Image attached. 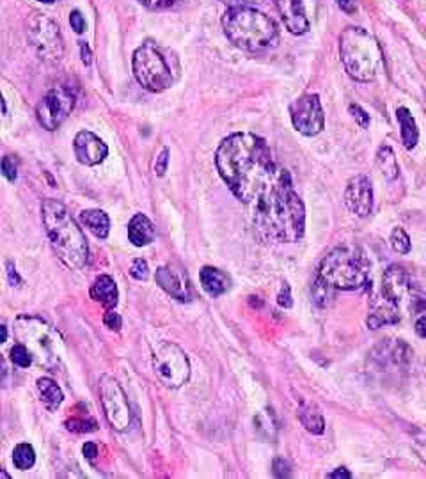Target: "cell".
Returning <instances> with one entry per match:
<instances>
[{
    "instance_id": "1",
    "label": "cell",
    "mask_w": 426,
    "mask_h": 479,
    "mask_svg": "<svg viewBox=\"0 0 426 479\" xmlns=\"http://www.w3.org/2000/svg\"><path fill=\"white\" fill-rule=\"evenodd\" d=\"M215 165L231 194L249 210L261 238L272 243L302 238L305 206L267 140L254 133H233L218 146Z\"/></svg>"
},
{
    "instance_id": "2",
    "label": "cell",
    "mask_w": 426,
    "mask_h": 479,
    "mask_svg": "<svg viewBox=\"0 0 426 479\" xmlns=\"http://www.w3.org/2000/svg\"><path fill=\"white\" fill-rule=\"evenodd\" d=\"M41 220L50 243L64 267L71 270L86 267L89 245L82 230L71 219L66 206L56 199H46L41 205Z\"/></svg>"
},
{
    "instance_id": "3",
    "label": "cell",
    "mask_w": 426,
    "mask_h": 479,
    "mask_svg": "<svg viewBox=\"0 0 426 479\" xmlns=\"http://www.w3.org/2000/svg\"><path fill=\"white\" fill-rule=\"evenodd\" d=\"M222 27L229 41L249 52L265 48L278 38L275 21L253 6L228 7L222 16Z\"/></svg>"
},
{
    "instance_id": "4",
    "label": "cell",
    "mask_w": 426,
    "mask_h": 479,
    "mask_svg": "<svg viewBox=\"0 0 426 479\" xmlns=\"http://www.w3.org/2000/svg\"><path fill=\"white\" fill-rule=\"evenodd\" d=\"M340 56L347 73L357 82H373L384 63L378 41L360 27H348L341 32Z\"/></svg>"
},
{
    "instance_id": "5",
    "label": "cell",
    "mask_w": 426,
    "mask_h": 479,
    "mask_svg": "<svg viewBox=\"0 0 426 479\" xmlns=\"http://www.w3.org/2000/svg\"><path fill=\"white\" fill-rule=\"evenodd\" d=\"M14 336L32 355V361L49 371H57L63 364L64 343L61 334L41 318L20 316L14 321Z\"/></svg>"
},
{
    "instance_id": "6",
    "label": "cell",
    "mask_w": 426,
    "mask_h": 479,
    "mask_svg": "<svg viewBox=\"0 0 426 479\" xmlns=\"http://www.w3.org/2000/svg\"><path fill=\"white\" fill-rule=\"evenodd\" d=\"M318 277L333 289H359L370 281V261L357 247H338L320 263Z\"/></svg>"
},
{
    "instance_id": "7",
    "label": "cell",
    "mask_w": 426,
    "mask_h": 479,
    "mask_svg": "<svg viewBox=\"0 0 426 479\" xmlns=\"http://www.w3.org/2000/svg\"><path fill=\"white\" fill-rule=\"evenodd\" d=\"M133 75L137 82L149 93H162L169 89L176 80V73L171 68L169 59L155 43H144L133 53Z\"/></svg>"
},
{
    "instance_id": "8",
    "label": "cell",
    "mask_w": 426,
    "mask_h": 479,
    "mask_svg": "<svg viewBox=\"0 0 426 479\" xmlns=\"http://www.w3.org/2000/svg\"><path fill=\"white\" fill-rule=\"evenodd\" d=\"M153 369L160 382L169 389L185 386L191 378V362L178 344L163 341L153 351Z\"/></svg>"
},
{
    "instance_id": "9",
    "label": "cell",
    "mask_w": 426,
    "mask_h": 479,
    "mask_svg": "<svg viewBox=\"0 0 426 479\" xmlns=\"http://www.w3.org/2000/svg\"><path fill=\"white\" fill-rule=\"evenodd\" d=\"M29 39L39 56L46 61H59L64 56V41L59 25L41 13L29 18Z\"/></svg>"
},
{
    "instance_id": "10",
    "label": "cell",
    "mask_w": 426,
    "mask_h": 479,
    "mask_svg": "<svg viewBox=\"0 0 426 479\" xmlns=\"http://www.w3.org/2000/svg\"><path fill=\"white\" fill-rule=\"evenodd\" d=\"M75 107V93L66 86H54L36 107L38 123L49 132L59 128Z\"/></svg>"
},
{
    "instance_id": "11",
    "label": "cell",
    "mask_w": 426,
    "mask_h": 479,
    "mask_svg": "<svg viewBox=\"0 0 426 479\" xmlns=\"http://www.w3.org/2000/svg\"><path fill=\"white\" fill-rule=\"evenodd\" d=\"M98 387H100V399L108 424L114 430L125 431L130 426L132 413H130L128 399H126L121 383L114 376L103 375L100 378V386Z\"/></svg>"
},
{
    "instance_id": "12",
    "label": "cell",
    "mask_w": 426,
    "mask_h": 479,
    "mask_svg": "<svg viewBox=\"0 0 426 479\" xmlns=\"http://www.w3.org/2000/svg\"><path fill=\"white\" fill-rule=\"evenodd\" d=\"M290 115L293 128L305 137L318 135L325 126L322 101L318 94L305 93L290 105Z\"/></svg>"
},
{
    "instance_id": "13",
    "label": "cell",
    "mask_w": 426,
    "mask_h": 479,
    "mask_svg": "<svg viewBox=\"0 0 426 479\" xmlns=\"http://www.w3.org/2000/svg\"><path fill=\"white\" fill-rule=\"evenodd\" d=\"M156 284L163 289L169 297H173L174 300H180V302H188L192 297V288L191 281H188V275L180 264L171 263L166 267H160L156 270Z\"/></svg>"
},
{
    "instance_id": "14",
    "label": "cell",
    "mask_w": 426,
    "mask_h": 479,
    "mask_svg": "<svg viewBox=\"0 0 426 479\" xmlns=\"http://www.w3.org/2000/svg\"><path fill=\"white\" fill-rule=\"evenodd\" d=\"M378 292L384 293L385 297L392 299L395 302H398L400 306H402L405 300L410 306V300H412V297L416 295L412 289V282H410V275L407 274L405 268L400 267V264H391V267L384 272V277H382V284Z\"/></svg>"
},
{
    "instance_id": "15",
    "label": "cell",
    "mask_w": 426,
    "mask_h": 479,
    "mask_svg": "<svg viewBox=\"0 0 426 479\" xmlns=\"http://www.w3.org/2000/svg\"><path fill=\"white\" fill-rule=\"evenodd\" d=\"M345 206L357 217H367L373 210V188L366 176H355L345 190Z\"/></svg>"
},
{
    "instance_id": "16",
    "label": "cell",
    "mask_w": 426,
    "mask_h": 479,
    "mask_svg": "<svg viewBox=\"0 0 426 479\" xmlns=\"http://www.w3.org/2000/svg\"><path fill=\"white\" fill-rule=\"evenodd\" d=\"M73 150H75V157L82 165L93 167L103 162L108 155V148L100 137L94 135L93 132H82L76 133L75 140H73Z\"/></svg>"
},
{
    "instance_id": "17",
    "label": "cell",
    "mask_w": 426,
    "mask_h": 479,
    "mask_svg": "<svg viewBox=\"0 0 426 479\" xmlns=\"http://www.w3.org/2000/svg\"><path fill=\"white\" fill-rule=\"evenodd\" d=\"M281 20L291 34H305L311 27L308 0H275Z\"/></svg>"
},
{
    "instance_id": "18",
    "label": "cell",
    "mask_w": 426,
    "mask_h": 479,
    "mask_svg": "<svg viewBox=\"0 0 426 479\" xmlns=\"http://www.w3.org/2000/svg\"><path fill=\"white\" fill-rule=\"evenodd\" d=\"M402 318L400 304L385 297L384 293L377 292L370 300V314H367V326L370 329H380L384 325H395Z\"/></svg>"
},
{
    "instance_id": "19",
    "label": "cell",
    "mask_w": 426,
    "mask_h": 479,
    "mask_svg": "<svg viewBox=\"0 0 426 479\" xmlns=\"http://www.w3.org/2000/svg\"><path fill=\"white\" fill-rule=\"evenodd\" d=\"M89 295L91 299L100 302L105 309H114L118 306V286H116V281L111 275H100V277L94 279Z\"/></svg>"
},
{
    "instance_id": "20",
    "label": "cell",
    "mask_w": 426,
    "mask_h": 479,
    "mask_svg": "<svg viewBox=\"0 0 426 479\" xmlns=\"http://www.w3.org/2000/svg\"><path fill=\"white\" fill-rule=\"evenodd\" d=\"M199 281H201L203 289L210 297H220L231 288V279L228 274L215 267H203L199 272Z\"/></svg>"
},
{
    "instance_id": "21",
    "label": "cell",
    "mask_w": 426,
    "mask_h": 479,
    "mask_svg": "<svg viewBox=\"0 0 426 479\" xmlns=\"http://www.w3.org/2000/svg\"><path fill=\"white\" fill-rule=\"evenodd\" d=\"M128 240L136 247H146L155 240V226L142 213H136L128 222Z\"/></svg>"
},
{
    "instance_id": "22",
    "label": "cell",
    "mask_w": 426,
    "mask_h": 479,
    "mask_svg": "<svg viewBox=\"0 0 426 479\" xmlns=\"http://www.w3.org/2000/svg\"><path fill=\"white\" fill-rule=\"evenodd\" d=\"M80 222L96 238H107L111 231V219L103 210H83L80 213Z\"/></svg>"
},
{
    "instance_id": "23",
    "label": "cell",
    "mask_w": 426,
    "mask_h": 479,
    "mask_svg": "<svg viewBox=\"0 0 426 479\" xmlns=\"http://www.w3.org/2000/svg\"><path fill=\"white\" fill-rule=\"evenodd\" d=\"M298 419L309 433L322 435L325 431V419L315 403H302L298 408Z\"/></svg>"
},
{
    "instance_id": "24",
    "label": "cell",
    "mask_w": 426,
    "mask_h": 479,
    "mask_svg": "<svg viewBox=\"0 0 426 479\" xmlns=\"http://www.w3.org/2000/svg\"><path fill=\"white\" fill-rule=\"evenodd\" d=\"M396 115H398L400 126H402L403 146H405L407 150H414L417 140H420V130H417L416 119L412 118L410 110L405 107H400L398 110H396Z\"/></svg>"
},
{
    "instance_id": "25",
    "label": "cell",
    "mask_w": 426,
    "mask_h": 479,
    "mask_svg": "<svg viewBox=\"0 0 426 479\" xmlns=\"http://www.w3.org/2000/svg\"><path fill=\"white\" fill-rule=\"evenodd\" d=\"M38 389L39 394H41L43 403H45L49 408H57V406L63 403L64 399L63 391H61V387L57 386L52 378H49V376H43V378L38 380Z\"/></svg>"
},
{
    "instance_id": "26",
    "label": "cell",
    "mask_w": 426,
    "mask_h": 479,
    "mask_svg": "<svg viewBox=\"0 0 426 479\" xmlns=\"http://www.w3.org/2000/svg\"><path fill=\"white\" fill-rule=\"evenodd\" d=\"M377 162H378V167H380L382 174H384L389 181L398 177V162H396L395 151H392L391 148H387V146L380 148V151H378V155H377Z\"/></svg>"
},
{
    "instance_id": "27",
    "label": "cell",
    "mask_w": 426,
    "mask_h": 479,
    "mask_svg": "<svg viewBox=\"0 0 426 479\" xmlns=\"http://www.w3.org/2000/svg\"><path fill=\"white\" fill-rule=\"evenodd\" d=\"M66 428L73 433H89V431L96 430V421L87 413V410L83 412L73 413L70 419L66 421Z\"/></svg>"
},
{
    "instance_id": "28",
    "label": "cell",
    "mask_w": 426,
    "mask_h": 479,
    "mask_svg": "<svg viewBox=\"0 0 426 479\" xmlns=\"http://www.w3.org/2000/svg\"><path fill=\"white\" fill-rule=\"evenodd\" d=\"M13 463L18 470H29L36 463V453L31 444H18L13 451Z\"/></svg>"
},
{
    "instance_id": "29",
    "label": "cell",
    "mask_w": 426,
    "mask_h": 479,
    "mask_svg": "<svg viewBox=\"0 0 426 479\" xmlns=\"http://www.w3.org/2000/svg\"><path fill=\"white\" fill-rule=\"evenodd\" d=\"M391 245H392V249L396 250V252L409 254L410 247H412L409 233H407L403 227H395V230H392V233H391Z\"/></svg>"
},
{
    "instance_id": "30",
    "label": "cell",
    "mask_w": 426,
    "mask_h": 479,
    "mask_svg": "<svg viewBox=\"0 0 426 479\" xmlns=\"http://www.w3.org/2000/svg\"><path fill=\"white\" fill-rule=\"evenodd\" d=\"M11 362L18 366V368H29L34 361H32V355L29 354L27 348L21 343H16L11 348Z\"/></svg>"
},
{
    "instance_id": "31",
    "label": "cell",
    "mask_w": 426,
    "mask_h": 479,
    "mask_svg": "<svg viewBox=\"0 0 426 479\" xmlns=\"http://www.w3.org/2000/svg\"><path fill=\"white\" fill-rule=\"evenodd\" d=\"M0 172L6 176L7 181H14L18 176V163L16 158L11 157V155H6L2 160H0Z\"/></svg>"
},
{
    "instance_id": "32",
    "label": "cell",
    "mask_w": 426,
    "mask_h": 479,
    "mask_svg": "<svg viewBox=\"0 0 426 479\" xmlns=\"http://www.w3.org/2000/svg\"><path fill=\"white\" fill-rule=\"evenodd\" d=\"M130 275H132L136 281H148V277H149L148 263H146L144 259H141V257L133 259L132 267H130Z\"/></svg>"
},
{
    "instance_id": "33",
    "label": "cell",
    "mask_w": 426,
    "mask_h": 479,
    "mask_svg": "<svg viewBox=\"0 0 426 479\" xmlns=\"http://www.w3.org/2000/svg\"><path fill=\"white\" fill-rule=\"evenodd\" d=\"M348 110H350V114L354 115L357 125L362 126V128H367V126H370V115H367L366 110H362L359 105H350Z\"/></svg>"
},
{
    "instance_id": "34",
    "label": "cell",
    "mask_w": 426,
    "mask_h": 479,
    "mask_svg": "<svg viewBox=\"0 0 426 479\" xmlns=\"http://www.w3.org/2000/svg\"><path fill=\"white\" fill-rule=\"evenodd\" d=\"M167 165H169V150L163 148V150L160 151L158 157H156V163H155L156 176H163L167 170Z\"/></svg>"
},
{
    "instance_id": "35",
    "label": "cell",
    "mask_w": 426,
    "mask_h": 479,
    "mask_svg": "<svg viewBox=\"0 0 426 479\" xmlns=\"http://www.w3.org/2000/svg\"><path fill=\"white\" fill-rule=\"evenodd\" d=\"M103 323H105V325H107L111 330H116V332H118V330H121V325H123L121 316H119V314L116 313V311H112V309H108L107 313H105Z\"/></svg>"
},
{
    "instance_id": "36",
    "label": "cell",
    "mask_w": 426,
    "mask_h": 479,
    "mask_svg": "<svg viewBox=\"0 0 426 479\" xmlns=\"http://www.w3.org/2000/svg\"><path fill=\"white\" fill-rule=\"evenodd\" d=\"M70 25L76 34H82V32L86 31V20H83V16L80 14V11H71Z\"/></svg>"
},
{
    "instance_id": "37",
    "label": "cell",
    "mask_w": 426,
    "mask_h": 479,
    "mask_svg": "<svg viewBox=\"0 0 426 479\" xmlns=\"http://www.w3.org/2000/svg\"><path fill=\"white\" fill-rule=\"evenodd\" d=\"M142 6L149 7V9H166L171 7L173 4H176L178 0H139Z\"/></svg>"
},
{
    "instance_id": "38",
    "label": "cell",
    "mask_w": 426,
    "mask_h": 479,
    "mask_svg": "<svg viewBox=\"0 0 426 479\" xmlns=\"http://www.w3.org/2000/svg\"><path fill=\"white\" fill-rule=\"evenodd\" d=\"M278 304L279 306H283V307H291V304H293V300H291V289H290V286L286 284V282H283V289H281V293H279L278 295Z\"/></svg>"
},
{
    "instance_id": "39",
    "label": "cell",
    "mask_w": 426,
    "mask_h": 479,
    "mask_svg": "<svg viewBox=\"0 0 426 479\" xmlns=\"http://www.w3.org/2000/svg\"><path fill=\"white\" fill-rule=\"evenodd\" d=\"M274 474L278 478H288L291 474V469L290 465H288V462H284L283 458H278L274 462Z\"/></svg>"
},
{
    "instance_id": "40",
    "label": "cell",
    "mask_w": 426,
    "mask_h": 479,
    "mask_svg": "<svg viewBox=\"0 0 426 479\" xmlns=\"http://www.w3.org/2000/svg\"><path fill=\"white\" fill-rule=\"evenodd\" d=\"M338 6L341 11H345L347 14H354L357 9V0H336Z\"/></svg>"
},
{
    "instance_id": "41",
    "label": "cell",
    "mask_w": 426,
    "mask_h": 479,
    "mask_svg": "<svg viewBox=\"0 0 426 479\" xmlns=\"http://www.w3.org/2000/svg\"><path fill=\"white\" fill-rule=\"evenodd\" d=\"M222 4H225L228 7H235V6H256V4L263 2V0H220Z\"/></svg>"
},
{
    "instance_id": "42",
    "label": "cell",
    "mask_w": 426,
    "mask_h": 479,
    "mask_svg": "<svg viewBox=\"0 0 426 479\" xmlns=\"http://www.w3.org/2000/svg\"><path fill=\"white\" fill-rule=\"evenodd\" d=\"M82 451H83V456H86V458H89V460H94L98 455V448H96V444H93V442H87V444H83Z\"/></svg>"
},
{
    "instance_id": "43",
    "label": "cell",
    "mask_w": 426,
    "mask_h": 479,
    "mask_svg": "<svg viewBox=\"0 0 426 479\" xmlns=\"http://www.w3.org/2000/svg\"><path fill=\"white\" fill-rule=\"evenodd\" d=\"M327 478H330V479H348V478H352V473L348 469H345V467H340V469H336L334 473H330Z\"/></svg>"
},
{
    "instance_id": "44",
    "label": "cell",
    "mask_w": 426,
    "mask_h": 479,
    "mask_svg": "<svg viewBox=\"0 0 426 479\" xmlns=\"http://www.w3.org/2000/svg\"><path fill=\"white\" fill-rule=\"evenodd\" d=\"M416 334L420 337H423V339H426V314L416 321Z\"/></svg>"
},
{
    "instance_id": "45",
    "label": "cell",
    "mask_w": 426,
    "mask_h": 479,
    "mask_svg": "<svg viewBox=\"0 0 426 479\" xmlns=\"http://www.w3.org/2000/svg\"><path fill=\"white\" fill-rule=\"evenodd\" d=\"M80 50H82V63L83 64H91V52L89 46L86 43H80Z\"/></svg>"
},
{
    "instance_id": "46",
    "label": "cell",
    "mask_w": 426,
    "mask_h": 479,
    "mask_svg": "<svg viewBox=\"0 0 426 479\" xmlns=\"http://www.w3.org/2000/svg\"><path fill=\"white\" fill-rule=\"evenodd\" d=\"M7 274H9V281L11 284L14 286V281L20 282V279H18V274H16V268H13V264H7Z\"/></svg>"
},
{
    "instance_id": "47",
    "label": "cell",
    "mask_w": 426,
    "mask_h": 479,
    "mask_svg": "<svg viewBox=\"0 0 426 479\" xmlns=\"http://www.w3.org/2000/svg\"><path fill=\"white\" fill-rule=\"evenodd\" d=\"M7 341V329L0 323V343H6Z\"/></svg>"
},
{
    "instance_id": "48",
    "label": "cell",
    "mask_w": 426,
    "mask_h": 479,
    "mask_svg": "<svg viewBox=\"0 0 426 479\" xmlns=\"http://www.w3.org/2000/svg\"><path fill=\"white\" fill-rule=\"evenodd\" d=\"M6 110H7V107H6V101H4L2 94H0V118H2V115L6 114Z\"/></svg>"
},
{
    "instance_id": "49",
    "label": "cell",
    "mask_w": 426,
    "mask_h": 479,
    "mask_svg": "<svg viewBox=\"0 0 426 479\" xmlns=\"http://www.w3.org/2000/svg\"><path fill=\"white\" fill-rule=\"evenodd\" d=\"M0 478H6V479H9L11 476L7 473H4V470H0Z\"/></svg>"
},
{
    "instance_id": "50",
    "label": "cell",
    "mask_w": 426,
    "mask_h": 479,
    "mask_svg": "<svg viewBox=\"0 0 426 479\" xmlns=\"http://www.w3.org/2000/svg\"><path fill=\"white\" fill-rule=\"evenodd\" d=\"M39 2H45V4H52L54 0H39Z\"/></svg>"
}]
</instances>
